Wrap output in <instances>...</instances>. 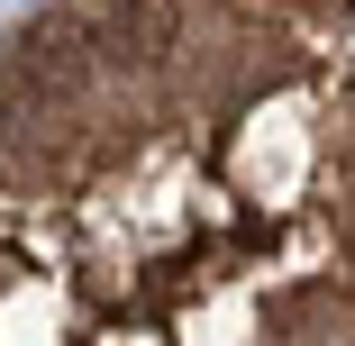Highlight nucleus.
Returning a JSON list of instances; mask_svg holds the SVG:
<instances>
[{
    "label": "nucleus",
    "mask_w": 355,
    "mask_h": 346,
    "mask_svg": "<svg viewBox=\"0 0 355 346\" xmlns=\"http://www.w3.org/2000/svg\"><path fill=\"white\" fill-rule=\"evenodd\" d=\"M19 73L37 83V101H73L92 73H101V37H92V10H46L28 28V55Z\"/></svg>",
    "instance_id": "nucleus-1"
},
{
    "label": "nucleus",
    "mask_w": 355,
    "mask_h": 346,
    "mask_svg": "<svg viewBox=\"0 0 355 346\" xmlns=\"http://www.w3.org/2000/svg\"><path fill=\"white\" fill-rule=\"evenodd\" d=\"M92 37H101V64H164L182 55V0H101Z\"/></svg>",
    "instance_id": "nucleus-2"
}]
</instances>
